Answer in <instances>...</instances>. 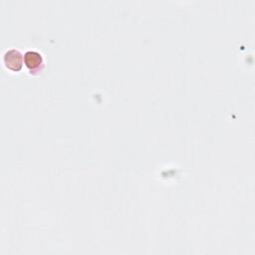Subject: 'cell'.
<instances>
[{"instance_id": "1", "label": "cell", "mask_w": 255, "mask_h": 255, "mask_svg": "<svg viewBox=\"0 0 255 255\" xmlns=\"http://www.w3.org/2000/svg\"><path fill=\"white\" fill-rule=\"evenodd\" d=\"M3 61L5 66L14 72L20 71L23 65L22 54L17 49H10L6 51L3 57Z\"/></svg>"}, {"instance_id": "2", "label": "cell", "mask_w": 255, "mask_h": 255, "mask_svg": "<svg viewBox=\"0 0 255 255\" xmlns=\"http://www.w3.org/2000/svg\"><path fill=\"white\" fill-rule=\"evenodd\" d=\"M24 63L31 73L40 72L44 67L43 57L36 51H27L24 54Z\"/></svg>"}]
</instances>
